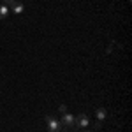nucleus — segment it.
Instances as JSON below:
<instances>
[{
  "mask_svg": "<svg viewBox=\"0 0 132 132\" xmlns=\"http://www.w3.org/2000/svg\"><path fill=\"white\" fill-rule=\"evenodd\" d=\"M46 123H48V130L50 132H63V127L58 120L51 118V116H46Z\"/></svg>",
  "mask_w": 132,
  "mask_h": 132,
  "instance_id": "nucleus-1",
  "label": "nucleus"
},
{
  "mask_svg": "<svg viewBox=\"0 0 132 132\" xmlns=\"http://www.w3.org/2000/svg\"><path fill=\"white\" fill-rule=\"evenodd\" d=\"M60 123H62L63 129H72V127L76 125V118H74L72 114H69V113H63V114H62Z\"/></svg>",
  "mask_w": 132,
  "mask_h": 132,
  "instance_id": "nucleus-2",
  "label": "nucleus"
},
{
  "mask_svg": "<svg viewBox=\"0 0 132 132\" xmlns=\"http://www.w3.org/2000/svg\"><path fill=\"white\" fill-rule=\"evenodd\" d=\"M76 125L78 127H88L90 125V118H88V114H85V113H81L79 116H76Z\"/></svg>",
  "mask_w": 132,
  "mask_h": 132,
  "instance_id": "nucleus-3",
  "label": "nucleus"
},
{
  "mask_svg": "<svg viewBox=\"0 0 132 132\" xmlns=\"http://www.w3.org/2000/svg\"><path fill=\"white\" fill-rule=\"evenodd\" d=\"M106 116H108V109H106V108H99V109H97V120H99V122H104Z\"/></svg>",
  "mask_w": 132,
  "mask_h": 132,
  "instance_id": "nucleus-4",
  "label": "nucleus"
},
{
  "mask_svg": "<svg viewBox=\"0 0 132 132\" xmlns=\"http://www.w3.org/2000/svg\"><path fill=\"white\" fill-rule=\"evenodd\" d=\"M9 7H5V5H0V20H5L7 16H9Z\"/></svg>",
  "mask_w": 132,
  "mask_h": 132,
  "instance_id": "nucleus-5",
  "label": "nucleus"
},
{
  "mask_svg": "<svg viewBox=\"0 0 132 132\" xmlns=\"http://www.w3.org/2000/svg\"><path fill=\"white\" fill-rule=\"evenodd\" d=\"M11 11H12V12H16V14H20V12H23V11H25V7H23V4L16 2V5H12V7H11Z\"/></svg>",
  "mask_w": 132,
  "mask_h": 132,
  "instance_id": "nucleus-6",
  "label": "nucleus"
},
{
  "mask_svg": "<svg viewBox=\"0 0 132 132\" xmlns=\"http://www.w3.org/2000/svg\"><path fill=\"white\" fill-rule=\"evenodd\" d=\"M16 2L18 0H2V5H5V7H12V5H16Z\"/></svg>",
  "mask_w": 132,
  "mask_h": 132,
  "instance_id": "nucleus-7",
  "label": "nucleus"
},
{
  "mask_svg": "<svg viewBox=\"0 0 132 132\" xmlns=\"http://www.w3.org/2000/svg\"><path fill=\"white\" fill-rule=\"evenodd\" d=\"M58 111H60L62 114H63V113H67V106H65V104H62L60 108H58Z\"/></svg>",
  "mask_w": 132,
  "mask_h": 132,
  "instance_id": "nucleus-8",
  "label": "nucleus"
},
{
  "mask_svg": "<svg viewBox=\"0 0 132 132\" xmlns=\"http://www.w3.org/2000/svg\"><path fill=\"white\" fill-rule=\"evenodd\" d=\"M93 127H95V129H101V127H102V122H99V120H97V122L93 123Z\"/></svg>",
  "mask_w": 132,
  "mask_h": 132,
  "instance_id": "nucleus-9",
  "label": "nucleus"
},
{
  "mask_svg": "<svg viewBox=\"0 0 132 132\" xmlns=\"http://www.w3.org/2000/svg\"><path fill=\"white\" fill-rule=\"evenodd\" d=\"M85 132H92V130H85Z\"/></svg>",
  "mask_w": 132,
  "mask_h": 132,
  "instance_id": "nucleus-10",
  "label": "nucleus"
}]
</instances>
